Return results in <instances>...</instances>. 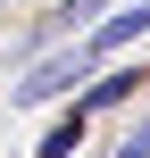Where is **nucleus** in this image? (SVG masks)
<instances>
[{
  "instance_id": "3",
  "label": "nucleus",
  "mask_w": 150,
  "mask_h": 158,
  "mask_svg": "<svg viewBox=\"0 0 150 158\" xmlns=\"http://www.w3.org/2000/svg\"><path fill=\"white\" fill-rule=\"evenodd\" d=\"M84 42H92V58H100V67H109V58H142V42H150V0H117Z\"/></svg>"
},
{
  "instance_id": "1",
  "label": "nucleus",
  "mask_w": 150,
  "mask_h": 158,
  "mask_svg": "<svg viewBox=\"0 0 150 158\" xmlns=\"http://www.w3.org/2000/svg\"><path fill=\"white\" fill-rule=\"evenodd\" d=\"M92 75H100L92 42H58V50H42L33 67H17V75H8V108H67Z\"/></svg>"
},
{
  "instance_id": "4",
  "label": "nucleus",
  "mask_w": 150,
  "mask_h": 158,
  "mask_svg": "<svg viewBox=\"0 0 150 158\" xmlns=\"http://www.w3.org/2000/svg\"><path fill=\"white\" fill-rule=\"evenodd\" d=\"M84 133H92V108H84V100H67V108L50 117V133L33 142V158H75V150H84Z\"/></svg>"
},
{
  "instance_id": "6",
  "label": "nucleus",
  "mask_w": 150,
  "mask_h": 158,
  "mask_svg": "<svg viewBox=\"0 0 150 158\" xmlns=\"http://www.w3.org/2000/svg\"><path fill=\"white\" fill-rule=\"evenodd\" d=\"M0 8H8V17H17V8H25V0H0Z\"/></svg>"
},
{
  "instance_id": "5",
  "label": "nucleus",
  "mask_w": 150,
  "mask_h": 158,
  "mask_svg": "<svg viewBox=\"0 0 150 158\" xmlns=\"http://www.w3.org/2000/svg\"><path fill=\"white\" fill-rule=\"evenodd\" d=\"M109 158H150V108H134V117H125V133L109 142Z\"/></svg>"
},
{
  "instance_id": "2",
  "label": "nucleus",
  "mask_w": 150,
  "mask_h": 158,
  "mask_svg": "<svg viewBox=\"0 0 150 158\" xmlns=\"http://www.w3.org/2000/svg\"><path fill=\"white\" fill-rule=\"evenodd\" d=\"M142 92H150V67H142V58H109L75 100H84L92 117H117V108H142Z\"/></svg>"
}]
</instances>
